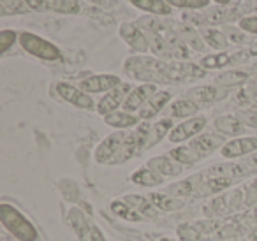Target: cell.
Here are the masks:
<instances>
[{
    "mask_svg": "<svg viewBox=\"0 0 257 241\" xmlns=\"http://www.w3.org/2000/svg\"><path fill=\"white\" fill-rule=\"evenodd\" d=\"M231 183H232L231 178H211L210 181L203 183V187H204L203 194H215V192H220V190H224V188L231 187Z\"/></svg>",
    "mask_w": 257,
    "mask_h": 241,
    "instance_id": "cell-37",
    "label": "cell"
},
{
    "mask_svg": "<svg viewBox=\"0 0 257 241\" xmlns=\"http://www.w3.org/2000/svg\"><path fill=\"white\" fill-rule=\"evenodd\" d=\"M225 92L217 86H197V88H190L187 92V99L194 100L196 104H210L217 102V100L224 99Z\"/></svg>",
    "mask_w": 257,
    "mask_h": 241,
    "instance_id": "cell-18",
    "label": "cell"
},
{
    "mask_svg": "<svg viewBox=\"0 0 257 241\" xmlns=\"http://www.w3.org/2000/svg\"><path fill=\"white\" fill-rule=\"evenodd\" d=\"M169 157H171L173 160H176L178 164H182V166H190V164L203 159V157H201L196 150L190 148V146H178V148L169 152Z\"/></svg>",
    "mask_w": 257,
    "mask_h": 241,
    "instance_id": "cell-31",
    "label": "cell"
},
{
    "mask_svg": "<svg viewBox=\"0 0 257 241\" xmlns=\"http://www.w3.org/2000/svg\"><path fill=\"white\" fill-rule=\"evenodd\" d=\"M206 76V69H203L197 64H190V62H169L168 69V79L169 83H178L187 81V79H197Z\"/></svg>",
    "mask_w": 257,
    "mask_h": 241,
    "instance_id": "cell-8",
    "label": "cell"
},
{
    "mask_svg": "<svg viewBox=\"0 0 257 241\" xmlns=\"http://www.w3.org/2000/svg\"><path fill=\"white\" fill-rule=\"evenodd\" d=\"M208 120L204 116H194V118H189V120L182 122L178 124L171 132H169V141L171 143H183L187 139L194 138L197 136L204 127H206Z\"/></svg>",
    "mask_w": 257,
    "mask_h": 241,
    "instance_id": "cell-11",
    "label": "cell"
},
{
    "mask_svg": "<svg viewBox=\"0 0 257 241\" xmlns=\"http://www.w3.org/2000/svg\"><path fill=\"white\" fill-rule=\"evenodd\" d=\"M0 222L16 239L20 241H36L37 239V230L32 225L29 218L23 215L20 209L15 206L2 202L0 204Z\"/></svg>",
    "mask_w": 257,
    "mask_h": 241,
    "instance_id": "cell-3",
    "label": "cell"
},
{
    "mask_svg": "<svg viewBox=\"0 0 257 241\" xmlns=\"http://www.w3.org/2000/svg\"><path fill=\"white\" fill-rule=\"evenodd\" d=\"M213 125L218 132H222L225 136H239L245 132V125L239 122V118L236 114H224V116L215 118Z\"/></svg>",
    "mask_w": 257,
    "mask_h": 241,
    "instance_id": "cell-20",
    "label": "cell"
},
{
    "mask_svg": "<svg viewBox=\"0 0 257 241\" xmlns=\"http://www.w3.org/2000/svg\"><path fill=\"white\" fill-rule=\"evenodd\" d=\"M241 29H232V27H227V29L224 30V34H225V37H231V41L232 43H236V44H243V43H246V36L243 32H239Z\"/></svg>",
    "mask_w": 257,
    "mask_h": 241,
    "instance_id": "cell-42",
    "label": "cell"
},
{
    "mask_svg": "<svg viewBox=\"0 0 257 241\" xmlns=\"http://www.w3.org/2000/svg\"><path fill=\"white\" fill-rule=\"evenodd\" d=\"M120 37L133 48L138 53H147L150 51V43H148V36L141 30L140 25L136 23H121L120 27Z\"/></svg>",
    "mask_w": 257,
    "mask_h": 241,
    "instance_id": "cell-9",
    "label": "cell"
},
{
    "mask_svg": "<svg viewBox=\"0 0 257 241\" xmlns=\"http://www.w3.org/2000/svg\"><path fill=\"white\" fill-rule=\"evenodd\" d=\"M236 116L239 118L243 125H248V127H253L257 129V111H252V109H241L236 113Z\"/></svg>",
    "mask_w": 257,
    "mask_h": 241,
    "instance_id": "cell-39",
    "label": "cell"
},
{
    "mask_svg": "<svg viewBox=\"0 0 257 241\" xmlns=\"http://www.w3.org/2000/svg\"><path fill=\"white\" fill-rule=\"evenodd\" d=\"M255 86L253 85H250L248 88H243L241 92H238V95H236V100H238L239 104H246V102H250V100L253 99V95H255Z\"/></svg>",
    "mask_w": 257,
    "mask_h": 241,
    "instance_id": "cell-43",
    "label": "cell"
},
{
    "mask_svg": "<svg viewBox=\"0 0 257 241\" xmlns=\"http://www.w3.org/2000/svg\"><path fill=\"white\" fill-rule=\"evenodd\" d=\"M123 201L127 202L131 208L136 209L140 215H147V216H150V218H155V216L159 215L155 206L152 204V201H147V197H141V195H127Z\"/></svg>",
    "mask_w": 257,
    "mask_h": 241,
    "instance_id": "cell-28",
    "label": "cell"
},
{
    "mask_svg": "<svg viewBox=\"0 0 257 241\" xmlns=\"http://www.w3.org/2000/svg\"><path fill=\"white\" fill-rule=\"evenodd\" d=\"M250 171L243 164H217V166H211L208 169V174L211 178H241L246 176Z\"/></svg>",
    "mask_w": 257,
    "mask_h": 241,
    "instance_id": "cell-19",
    "label": "cell"
},
{
    "mask_svg": "<svg viewBox=\"0 0 257 241\" xmlns=\"http://www.w3.org/2000/svg\"><path fill=\"white\" fill-rule=\"evenodd\" d=\"M225 145V138L224 136H217V134H201V136H196V138L190 141V148L196 150L201 157H206L210 153H213L217 148Z\"/></svg>",
    "mask_w": 257,
    "mask_h": 241,
    "instance_id": "cell-15",
    "label": "cell"
},
{
    "mask_svg": "<svg viewBox=\"0 0 257 241\" xmlns=\"http://www.w3.org/2000/svg\"><path fill=\"white\" fill-rule=\"evenodd\" d=\"M55 88H57V93L65 102L72 104L76 107H81V109H93L92 97L86 92H83L81 88H76V86L69 85V83H57Z\"/></svg>",
    "mask_w": 257,
    "mask_h": 241,
    "instance_id": "cell-12",
    "label": "cell"
},
{
    "mask_svg": "<svg viewBox=\"0 0 257 241\" xmlns=\"http://www.w3.org/2000/svg\"><path fill=\"white\" fill-rule=\"evenodd\" d=\"M16 39H20V37L15 30H9V29L2 30V32H0V53L9 51V48L15 46Z\"/></svg>",
    "mask_w": 257,
    "mask_h": 241,
    "instance_id": "cell-38",
    "label": "cell"
},
{
    "mask_svg": "<svg viewBox=\"0 0 257 241\" xmlns=\"http://www.w3.org/2000/svg\"><path fill=\"white\" fill-rule=\"evenodd\" d=\"M32 9L27 6L25 0H0V15L2 16H15L27 15Z\"/></svg>",
    "mask_w": 257,
    "mask_h": 241,
    "instance_id": "cell-32",
    "label": "cell"
},
{
    "mask_svg": "<svg viewBox=\"0 0 257 241\" xmlns=\"http://www.w3.org/2000/svg\"><path fill=\"white\" fill-rule=\"evenodd\" d=\"M199 111V104H196L190 99H178L169 106V116L171 118H187L194 116Z\"/></svg>",
    "mask_w": 257,
    "mask_h": 241,
    "instance_id": "cell-25",
    "label": "cell"
},
{
    "mask_svg": "<svg viewBox=\"0 0 257 241\" xmlns=\"http://www.w3.org/2000/svg\"><path fill=\"white\" fill-rule=\"evenodd\" d=\"M234 64V58H232V55L225 53V51H222V53H215V55H208V57L201 58L199 65L203 69H222L225 67V65H232Z\"/></svg>",
    "mask_w": 257,
    "mask_h": 241,
    "instance_id": "cell-30",
    "label": "cell"
},
{
    "mask_svg": "<svg viewBox=\"0 0 257 241\" xmlns=\"http://www.w3.org/2000/svg\"><path fill=\"white\" fill-rule=\"evenodd\" d=\"M111 211L116 216H120V218L128 220V222H140L141 220L140 213L134 208H131L125 201H113L111 202Z\"/></svg>",
    "mask_w": 257,
    "mask_h": 241,
    "instance_id": "cell-34",
    "label": "cell"
},
{
    "mask_svg": "<svg viewBox=\"0 0 257 241\" xmlns=\"http://www.w3.org/2000/svg\"><path fill=\"white\" fill-rule=\"evenodd\" d=\"M248 79V72L246 71H227V72H222L215 78V83L222 86H236V85H241Z\"/></svg>",
    "mask_w": 257,
    "mask_h": 241,
    "instance_id": "cell-33",
    "label": "cell"
},
{
    "mask_svg": "<svg viewBox=\"0 0 257 241\" xmlns=\"http://www.w3.org/2000/svg\"><path fill=\"white\" fill-rule=\"evenodd\" d=\"M161 241H171V239H168V237H164V239H161Z\"/></svg>",
    "mask_w": 257,
    "mask_h": 241,
    "instance_id": "cell-47",
    "label": "cell"
},
{
    "mask_svg": "<svg viewBox=\"0 0 257 241\" xmlns=\"http://www.w3.org/2000/svg\"><path fill=\"white\" fill-rule=\"evenodd\" d=\"M118 85H121L120 78L114 74H95L90 78L81 79L79 88L86 93H100V92H111L113 88H116Z\"/></svg>",
    "mask_w": 257,
    "mask_h": 241,
    "instance_id": "cell-13",
    "label": "cell"
},
{
    "mask_svg": "<svg viewBox=\"0 0 257 241\" xmlns=\"http://www.w3.org/2000/svg\"><path fill=\"white\" fill-rule=\"evenodd\" d=\"M136 9L150 13L154 16H169L173 13L171 6L166 0H128Z\"/></svg>",
    "mask_w": 257,
    "mask_h": 241,
    "instance_id": "cell-21",
    "label": "cell"
},
{
    "mask_svg": "<svg viewBox=\"0 0 257 241\" xmlns=\"http://www.w3.org/2000/svg\"><path fill=\"white\" fill-rule=\"evenodd\" d=\"M36 13H58V15H78L81 11L78 0H25Z\"/></svg>",
    "mask_w": 257,
    "mask_h": 241,
    "instance_id": "cell-6",
    "label": "cell"
},
{
    "mask_svg": "<svg viewBox=\"0 0 257 241\" xmlns=\"http://www.w3.org/2000/svg\"><path fill=\"white\" fill-rule=\"evenodd\" d=\"M215 4H218V6H227V4H231V0H213Z\"/></svg>",
    "mask_w": 257,
    "mask_h": 241,
    "instance_id": "cell-45",
    "label": "cell"
},
{
    "mask_svg": "<svg viewBox=\"0 0 257 241\" xmlns=\"http://www.w3.org/2000/svg\"><path fill=\"white\" fill-rule=\"evenodd\" d=\"M199 180V176H194V178H189V180L182 181V183H176V185H171V188H169V194L171 195H178V197H183V195H189L192 194L194 190H196V187H194V181Z\"/></svg>",
    "mask_w": 257,
    "mask_h": 241,
    "instance_id": "cell-36",
    "label": "cell"
},
{
    "mask_svg": "<svg viewBox=\"0 0 257 241\" xmlns=\"http://www.w3.org/2000/svg\"><path fill=\"white\" fill-rule=\"evenodd\" d=\"M148 199L152 201V204L155 206V208L159 209H164V211H178V209L183 208V204L185 202L180 201V199L176 197H171V195H166V194H150L148 195Z\"/></svg>",
    "mask_w": 257,
    "mask_h": 241,
    "instance_id": "cell-27",
    "label": "cell"
},
{
    "mask_svg": "<svg viewBox=\"0 0 257 241\" xmlns=\"http://www.w3.org/2000/svg\"><path fill=\"white\" fill-rule=\"evenodd\" d=\"M201 37H203L204 43L210 48H213V50H225L229 44L225 34L217 29H203L201 30Z\"/></svg>",
    "mask_w": 257,
    "mask_h": 241,
    "instance_id": "cell-29",
    "label": "cell"
},
{
    "mask_svg": "<svg viewBox=\"0 0 257 241\" xmlns=\"http://www.w3.org/2000/svg\"><path fill=\"white\" fill-rule=\"evenodd\" d=\"M250 164H252V166H255V167H257V153H253V155L250 157Z\"/></svg>",
    "mask_w": 257,
    "mask_h": 241,
    "instance_id": "cell-46",
    "label": "cell"
},
{
    "mask_svg": "<svg viewBox=\"0 0 257 241\" xmlns=\"http://www.w3.org/2000/svg\"><path fill=\"white\" fill-rule=\"evenodd\" d=\"M173 29H175L176 32H178V36L185 41L187 46H190L194 51H204L206 43L203 41L201 34H197L196 29H192V27H189V25H182V23H176V25H173Z\"/></svg>",
    "mask_w": 257,
    "mask_h": 241,
    "instance_id": "cell-23",
    "label": "cell"
},
{
    "mask_svg": "<svg viewBox=\"0 0 257 241\" xmlns=\"http://www.w3.org/2000/svg\"><path fill=\"white\" fill-rule=\"evenodd\" d=\"M168 69L169 62H164L155 57H145V55L127 58L123 64V71L128 78L136 79V81L154 83V85L169 83Z\"/></svg>",
    "mask_w": 257,
    "mask_h": 241,
    "instance_id": "cell-2",
    "label": "cell"
},
{
    "mask_svg": "<svg viewBox=\"0 0 257 241\" xmlns=\"http://www.w3.org/2000/svg\"><path fill=\"white\" fill-rule=\"evenodd\" d=\"M171 8H180V9H190V11H199L210 6L211 0H166Z\"/></svg>",
    "mask_w": 257,
    "mask_h": 241,
    "instance_id": "cell-35",
    "label": "cell"
},
{
    "mask_svg": "<svg viewBox=\"0 0 257 241\" xmlns=\"http://www.w3.org/2000/svg\"><path fill=\"white\" fill-rule=\"evenodd\" d=\"M20 44L22 48L30 53L32 57L41 58V60H46V62H57L62 58V53L53 43L50 41L43 39V37L36 36L32 32H22L20 34Z\"/></svg>",
    "mask_w": 257,
    "mask_h": 241,
    "instance_id": "cell-5",
    "label": "cell"
},
{
    "mask_svg": "<svg viewBox=\"0 0 257 241\" xmlns=\"http://www.w3.org/2000/svg\"><path fill=\"white\" fill-rule=\"evenodd\" d=\"M173 120L171 118H164L155 124H141L136 129V139H138V153L145 152V150L154 148L155 145L162 141L169 132L173 131Z\"/></svg>",
    "mask_w": 257,
    "mask_h": 241,
    "instance_id": "cell-4",
    "label": "cell"
},
{
    "mask_svg": "<svg viewBox=\"0 0 257 241\" xmlns=\"http://www.w3.org/2000/svg\"><path fill=\"white\" fill-rule=\"evenodd\" d=\"M131 180L136 185H141V187H159V185H162L164 178L150 167H143V169H138Z\"/></svg>",
    "mask_w": 257,
    "mask_h": 241,
    "instance_id": "cell-26",
    "label": "cell"
},
{
    "mask_svg": "<svg viewBox=\"0 0 257 241\" xmlns=\"http://www.w3.org/2000/svg\"><path fill=\"white\" fill-rule=\"evenodd\" d=\"M238 29L245 34H255L257 36V16H245L238 22Z\"/></svg>",
    "mask_w": 257,
    "mask_h": 241,
    "instance_id": "cell-40",
    "label": "cell"
},
{
    "mask_svg": "<svg viewBox=\"0 0 257 241\" xmlns=\"http://www.w3.org/2000/svg\"><path fill=\"white\" fill-rule=\"evenodd\" d=\"M155 93H157V85H154V83H143L140 86H134L127 95V99H125L123 111H127V113L140 111Z\"/></svg>",
    "mask_w": 257,
    "mask_h": 241,
    "instance_id": "cell-10",
    "label": "cell"
},
{
    "mask_svg": "<svg viewBox=\"0 0 257 241\" xmlns=\"http://www.w3.org/2000/svg\"><path fill=\"white\" fill-rule=\"evenodd\" d=\"M138 153L136 132L118 131L100 141L95 150V160L107 166H120Z\"/></svg>",
    "mask_w": 257,
    "mask_h": 241,
    "instance_id": "cell-1",
    "label": "cell"
},
{
    "mask_svg": "<svg viewBox=\"0 0 257 241\" xmlns=\"http://www.w3.org/2000/svg\"><path fill=\"white\" fill-rule=\"evenodd\" d=\"M178 236L182 237L183 241L199 239V232H197V229H192L190 225H180L178 227Z\"/></svg>",
    "mask_w": 257,
    "mask_h": 241,
    "instance_id": "cell-41",
    "label": "cell"
},
{
    "mask_svg": "<svg viewBox=\"0 0 257 241\" xmlns=\"http://www.w3.org/2000/svg\"><path fill=\"white\" fill-rule=\"evenodd\" d=\"M90 241H106V239H104V236H102V232H100V230L97 229L95 225H93V229H92V236H90Z\"/></svg>",
    "mask_w": 257,
    "mask_h": 241,
    "instance_id": "cell-44",
    "label": "cell"
},
{
    "mask_svg": "<svg viewBox=\"0 0 257 241\" xmlns=\"http://www.w3.org/2000/svg\"><path fill=\"white\" fill-rule=\"evenodd\" d=\"M171 100V92H157L143 107L140 109V120H150V118H155Z\"/></svg>",
    "mask_w": 257,
    "mask_h": 241,
    "instance_id": "cell-16",
    "label": "cell"
},
{
    "mask_svg": "<svg viewBox=\"0 0 257 241\" xmlns=\"http://www.w3.org/2000/svg\"><path fill=\"white\" fill-rule=\"evenodd\" d=\"M69 223H71V227L74 229V232L78 234L79 239L90 241L93 225L86 220V216L83 215L79 209H71V213H69Z\"/></svg>",
    "mask_w": 257,
    "mask_h": 241,
    "instance_id": "cell-22",
    "label": "cell"
},
{
    "mask_svg": "<svg viewBox=\"0 0 257 241\" xmlns=\"http://www.w3.org/2000/svg\"><path fill=\"white\" fill-rule=\"evenodd\" d=\"M257 150V138H236L222 146L220 153L225 159H238Z\"/></svg>",
    "mask_w": 257,
    "mask_h": 241,
    "instance_id": "cell-14",
    "label": "cell"
},
{
    "mask_svg": "<svg viewBox=\"0 0 257 241\" xmlns=\"http://www.w3.org/2000/svg\"><path fill=\"white\" fill-rule=\"evenodd\" d=\"M147 167L154 169L155 173H159L161 176H178L180 173H183L182 164H178L176 160H173L169 155L154 157V159L148 160Z\"/></svg>",
    "mask_w": 257,
    "mask_h": 241,
    "instance_id": "cell-17",
    "label": "cell"
},
{
    "mask_svg": "<svg viewBox=\"0 0 257 241\" xmlns=\"http://www.w3.org/2000/svg\"><path fill=\"white\" fill-rule=\"evenodd\" d=\"M104 122L106 125L114 129H131L140 124V116H134L133 113H127V111H114V113L104 116Z\"/></svg>",
    "mask_w": 257,
    "mask_h": 241,
    "instance_id": "cell-24",
    "label": "cell"
},
{
    "mask_svg": "<svg viewBox=\"0 0 257 241\" xmlns=\"http://www.w3.org/2000/svg\"><path fill=\"white\" fill-rule=\"evenodd\" d=\"M131 90H133V86L128 85V83H121L116 88L107 92L106 95L99 100V104H97V107H95L97 113L102 114V116H107V114L114 113L118 107L123 106L125 99H127V95L131 93Z\"/></svg>",
    "mask_w": 257,
    "mask_h": 241,
    "instance_id": "cell-7",
    "label": "cell"
}]
</instances>
